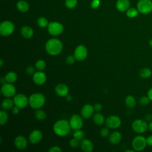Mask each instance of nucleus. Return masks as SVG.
I'll return each mask as SVG.
<instances>
[{"instance_id":"nucleus-31","label":"nucleus","mask_w":152,"mask_h":152,"mask_svg":"<svg viewBox=\"0 0 152 152\" xmlns=\"http://www.w3.org/2000/svg\"><path fill=\"white\" fill-rule=\"evenodd\" d=\"M8 119V115L5 110L0 111V124L1 125H5Z\"/></svg>"},{"instance_id":"nucleus-36","label":"nucleus","mask_w":152,"mask_h":152,"mask_svg":"<svg viewBox=\"0 0 152 152\" xmlns=\"http://www.w3.org/2000/svg\"><path fill=\"white\" fill-rule=\"evenodd\" d=\"M150 99H149V97L147 96H142L139 100V102L140 103L141 105L142 106H145L147 105L150 102Z\"/></svg>"},{"instance_id":"nucleus-39","label":"nucleus","mask_w":152,"mask_h":152,"mask_svg":"<svg viewBox=\"0 0 152 152\" xmlns=\"http://www.w3.org/2000/svg\"><path fill=\"white\" fill-rule=\"evenodd\" d=\"M75 58L74 56L72 55H69L66 58V62L68 64H73L75 62Z\"/></svg>"},{"instance_id":"nucleus-32","label":"nucleus","mask_w":152,"mask_h":152,"mask_svg":"<svg viewBox=\"0 0 152 152\" xmlns=\"http://www.w3.org/2000/svg\"><path fill=\"white\" fill-rule=\"evenodd\" d=\"M37 23L38 26H39L40 27H42V28L46 27L48 26V24H49L48 20H47L46 18L43 17H39V18L37 19Z\"/></svg>"},{"instance_id":"nucleus-48","label":"nucleus","mask_w":152,"mask_h":152,"mask_svg":"<svg viewBox=\"0 0 152 152\" xmlns=\"http://www.w3.org/2000/svg\"><path fill=\"white\" fill-rule=\"evenodd\" d=\"M148 128L150 129V131L152 132V121H151L150 122V124H148Z\"/></svg>"},{"instance_id":"nucleus-4","label":"nucleus","mask_w":152,"mask_h":152,"mask_svg":"<svg viewBox=\"0 0 152 152\" xmlns=\"http://www.w3.org/2000/svg\"><path fill=\"white\" fill-rule=\"evenodd\" d=\"M147 145L146 138L142 135H137L132 141V147L135 151H142Z\"/></svg>"},{"instance_id":"nucleus-19","label":"nucleus","mask_w":152,"mask_h":152,"mask_svg":"<svg viewBox=\"0 0 152 152\" xmlns=\"http://www.w3.org/2000/svg\"><path fill=\"white\" fill-rule=\"evenodd\" d=\"M129 6L130 2L129 0H118L116 4V9L120 12L126 11Z\"/></svg>"},{"instance_id":"nucleus-51","label":"nucleus","mask_w":152,"mask_h":152,"mask_svg":"<svg viewBox=\"0 0 152 152\" xmlns=\"http://www.w3.org/2000/svg\"><path fill=\"white\" fill-rule=\"evenodd\" d=\"M134 150H127L125 151V152H134Z\"/></svg>"},{"instance_id":"nucleus-38","label":"nucleus","mask_w":152,"mask_h":152,"mask_svg":"<svg viewBox=\"0 0 152 152\" xmlns=\"http://www.w3.org/2000/svg\"><path fill=\"white\" fill-rule=\"evenodd\" d=\"M100 135L102 137H106L109 135V129L107 128H103L101 130H100Z\"/></svg>"},{"instance_id":"nucleus-26","label":"nucleus","mask_w":152,"mask_h":152,"mask_svg":"<svg viewBox=\"0 0 152 152\" xmlns=\"http://www.w3.org/2000/svg\"><path fill=\"white\" fill-rule=\"evenodd\" d=\"M5 78L7 83H15L17 80V75L14 71H10L8 72L5 76Z\"/></svg>"},{"instance_id":"nucleus-29","label":"nucleus","mask_w":152,"mask_h":152,"mask_svg":"<svg viewBox=\"0 0 152 152\" xmlns=\"http://www.w3.org/2000/svg\"><path fill=\"white\" fill-rule=\"evenodd\" d=\"M151 74H152L151 70L148 68H144L141 69L140 71V77L143 78H148L150 77V76L151 75Z\"/></svg>"},{"instance_id":"nucleus-2","label":"nucleus","mask_w":152,"mask_h":152,"mask_svg":"<svg viewBox=\"0 0 152 152\" xmlns=\"http://www.w3.org/2000/svg\"><path fill=\"white\" fill-rule=\"evenodd\" d=\"M71 128L69 122L65 119L56 121L53 126V129L55 134L62 137L68 135L70 132Z\"/></svg>"},{"instance_id":"nucleus-8","label":"nucleus","mask_w":152,"mask_h":152,"mask_svg":"<svg viewBox=\"0 0 152 152\" xmlns=\"http://www.w3.org/2000/svg\"><path fill=\"white\" fill-rule=\"evenodd\" d=\"M48 30L50 34L52 36H58L63 32L64 27L63 25L59 22H50L48 26Z\"/></svg>"},{"instance_id":"nucleus-21","label":"nucleus","mask_w":152,"mask_h":152,"mask_svg":"<svg viewBox=\"0 0 152 152\" xmlns=\"http://www.w3.org/2000/svg\"><path fill=\"white\" fill-rule=\"evenodd\" d=\"M122 139V135L119 131H114L109 135V140L112 144H118Z\"/></svg>"},{"instance_id":"nucleus-12","label":"nucleus","mask_w":152,"mask_h":152,"mask_svg":"<svg viewBox=\"0 0 152 152\" xmlns=\"http://www.w3.org/2000/svg\"><path fill=\"white\" fill-rule=\"evenodd\" d=\"M69 124L71 128L74 130L80 129L82 128L83 125V121L82 118L78 115H73L69 119Z\"/></svg>"},{"instance_id":"nucleus-5","label":"nucleus","mask_w":152,"mask_h":152,"mask_svg":"<svg viewBox=\"0 0 152 152\" xmlns=\"http://www.w3.org/2000/svg\"><path fill=\"white\" fill-rule=\"evenodd\" d=\"M137 10L142 14H147L152 11V1L151 0H139L137 4Z\"/></svg>"},{"instance_id":"nucleus-46","label":"nucleus","mask_w":152,"mask_h":152,"mask_svg":"<svg viewBox=\"0 0 152 152\" xmlns=\"http://www.w3.org/2000/svg\"><path fill=\"white\" fill-rule=\"evenodd\" d=\"M147 96L149 97L151 101H152V87L150 88L147 91Z\"/></svg>"},{"instance_id":"nucleus-13","label":"nucleus","mask_w":152,"mask_h":152,"mask_svg":"<svg viewBox=\"0 0 152 152\" xmlns=\"http://www.w3.org/2000/svg\"><path fill=\"white\" fill-rule=\"evenodd\" d=\"M106 124L109 128L116 129L121 125V120L119 116L112 115L106 119Z\"/></svg>"},{"instance_id":"nucleus-1","label":"nucleus","mask_w":152,"mask_h":152,"mask_svg":"<svg viewBox=\"0 0 152 152\" xmlns=\"http://www.w3.org/2000/svg\"><path fill=\"white\" fill-rule=\"evenodd\" d=\"M45 49L48 53L50 55H58L61 53L63 49V44L58 39H51L46 42Z\"/></svg>"},{"instance_id":"nucleus-20","label":"nucleus","mask_w":152,"mask_h":152,"mask_svg":"<svg viewBox=\"0 0 152 152\" xmlns=\"http://www.w3.org/2000/svg\"><path fill=\"white\" fill-rule=\"evenodd\" d=\"M81 148L85 152H91L94 148L92 142L88 139H83L81 141Z\"/></svg>"},{"instance_id":"nucleus-40","label":"nucleus","mask_w":152,"mask_h":152,"mask_svg":"<svg viewBox=\"0 0 152 152\" xmlns=\"http://www.w3.org/2000/svg\"><path fill=\"white\" fill-rule=\"evenodd\" d=\"M26 73L28 75H32V74H34V68L31 66H28L27 68H26Z\"/></svg>"},{"instance_id":"nucleus-42","label":"nucleus","mask_w":152,"mask_h":152,"mask_svg":"<svg viewBox=\"0 0 152 152\" xmlns=\"http://www.w3.org/2000/svg\"><path fill=\"white\" fill-rule=\"evenodd\" d=\"M49 152H61V149L58 146H53L49 150Z\"/></svg>"},{"instance_id":"nucleus-34","label":"nucleus","mask_w":152,"mask_h":152,"mask_svg":"<svg viewBox=\"0 0 152 152\" xmlns=\"http://www.w3.org/2000/svg\"><path fill=\"white\" fill-rule=\"evenodd\" d=\"M73 136H74V138H75L77 140L80 141L84 139L85 135H84V132L82 130H81V129H80L75 130Z\"/></svg>"},{"instance_id":"nucleus-27","label":"nucleus","mask_w":152,"mask_h":152,"mask_svg":"<svg viewBox=\"0 0 152 152\" xmlns=\"http://www.w3.org/2000/svg\"><path fill=\"white\" fill-rule=\"evenodd\" d=\"M125 104L129 108H133L136 105V100L134 96L128 95L125 99Z\"/></svg>"},{"instance_id":"nucleus-7","label":"nucleus","mask_w":152,"mask_h":152,"mask_svg":"<svg viewBox=\"0 0 152 152\" xmlns=\"http://www.w3.org/2000/svg\"><path fill=\"white\" fill-rule=\"evenodd\" d=\"M15 30L14 24L10 21H4L0 24V33L3 36L11 34Z\"/></svg>"},{"instance_id":"nucleus-47","label":"nucleus","mask_w":152,"mask_h":152,"mask_svg":"<svg viewBox=\"0 0 152 152\" xmlns=\"http://www.w3.org/2000/svg\"><path fill=\"white\" fill-rule=\"evenodd\" d=\"M66 99L68 100V101H71L72 100V96H70V95H68V94H67L66 96Z\"/></svg>"},{"instance_id":"nucleus-14","label":"nucleus","mask_w":152,"mask_h":152,"mask_svg":"<svg viewBox=\"0 0 152 152\" xmlns=\"http://www.w3.org/2000/svg\"><path fill=\"white\" fill-rule=\"evenodd\" d=\"M43 135L40 130L35 129L33 130L29 135L28 139L31 144H36L39 143L42 139Z\"/></svg>"},{"instance_id":"nucleus-25","label":"nucleus","mask_w":152,"mask_h":152,"mask_svg":"<svg viewBox=\"0 0 152 152\" xmlns=\"http://www.w3.org/2000/svg\"><path fill=\"white\" fill-rule=\"evenodd\" d=\"M93 120L96 125H102L104 122V116L102 113L98 112L94 114Z\"/></svg>"},{"instance_id":"nucleus-49","label":"nucleus","mask_w":152,"mask_h":152,"mask_svg":"<svg viewBox=\"0 0 152 152\" xmlns=\"http://www.w3.org/2000/svg\"><path fill=\"white\" fill-rule=\"evenodd\" d=\"M4 61H3V59H0V66H1V67H2V66H3V65H4Z\"/></svg>"},{"instance_id":"nucleus-41","label":"nucleus","mask_w":152,"mask_h":152,"mask_svg":"<svg viewBox=\"0 0 152 152\" xmlns=\"http://www.w3.org/2000/svg\"><path fill=\"white\" fill-rule=\"evenodd\" d=\"M100 5V1L99 0H93L91 2V7L93 8H97Z\"/></svg>"},{"instance_id":"nucleus-45","label":"nucleus","mask_w":152,"mask_h":152,"mask_svg":"<svg viewBox=\"0 0 152 152\" xmlns=\"http://www.w3.org/2000/svg\"><path fill=\"white\" fill-rule=\"evenodd\" d=\"M147 145H150V146H152V135H150L148 136L147 138Z\"/></svg>"},{"instance_id":"nucleus-9","label":"nucleus","mask_w":152,"mask_h":152,"mask_svg":"<svg viewBox=\"0 0 152 152\" xmlns=\"http://www.w3.org/2000/svg\"><path fill=\"white\" fill-rule=\"evenodd\" d=\"M16 88L12 83H5L1 87V93L6 97H11L15 95Z\"/></svg>"},{"instance_id":"nucleus-33","label":"nucleus","mask_w":152,"mask_h":152,"mask_svg":"<svg viewBox=\"0 0 152 152\" xmlns=\"http://www.w3.org/2000/svg\"><path fill=\"white\" fill-rule=\"evenodd\" d=\"M46 65L45 61L42 59L38 60L35 64V67L38 71H43L46 68Z\"/></svg>"},{"instance_id":"nucleus-35","label":"nucleus","mask_w":152,"mask_h":152,"mask_svg":"<svg viewBox=\"0 0 152 152\" xmlns=\"http://www.w3.org/2000/svg\"><path fill=\"white\" fill-rule=\"evenodd\" d=\"M77 4V0H66L65 1V5L68 8L72 9Z\"/></svg>"},{"instance_id":"nucleus-44","label":"nucleus","mask_w":152,"mask_h":152,"mask_svg":"<svg viewBox=\"0 0 152 152\" xmlns=\"http://www.w3.org/2000/svg\"><path fill=\"white\" fill-rule=\"evenodd\" d=\"M20 109V107H18V106H14V107H13L12 108V112L13 114L17 115V114H18V113H19Z\"/></svg>"},{"instance_id":"nucleus-10","label":"nucleus","mask_w":152,"mask_h":152,"mask_svg":"<svg viewBox=\"0 0 152 152\" xmlns=\"http://www.w3.org/2000/svg\"><path fill=\"white\" fill-rule=\"evenodd\" d=\"M87 54L88 51L86 47L83 45H80L75 48L74 53V56L76 60L81 61L84 60L87 58Z\"/></svg>"},{"instance_id":"nucleus-3","label":"nucleus","mask_w":152,"mask_h":152,"mask_svg":"<svg viewBox=\"0 0 152 152\" xmlns=\"http://www.w3.org/2000/svg\"><path fill=\"white\" fill-rule=\"evenodd\" d=\"M45 103V96L39 93H35L31 94L28 98V104L34 109H40Z\"/></svg>"},{"instance_id":"nucleus-43","label":"nucleus","mask_w":152,"mask_h":152,"mask_svg":"<svg viewBox=\"0 0 152 152\" xmlns=\"http://www.w3.org/2000/svg\"><path fill=\"white\" fill-rule=\"evenodd\" d=\"M94 110L96 111H100L103 108V106L100 103H96L94 104Z\"/></svg>"},{"instance_id":"nucleus-15","label":"nucleus","mask_w":152,"mask_h":152,"mask_svg":"<svg viewBox=\"0 0 152 152\" xmlns=\"http://www.w3.org/2000/svg\"><path fill=\"white\" fill-rule=\"evenodd\" d=\"M46 79L47 77L46 74L41 71L34 72L33 76V82L37 85L43 84L46 82Z\"/></svg>"},{"instance_id":"nucleus-17","label":"nucleus","mask_w":152,"mask_h":152,"mask_svg":"<svg viewBox=\"0 0 152 152\" xmlns=\"http://www.w3.org/2000/svg\"><path fill=\"white\" fill-rule=\"evenodd\" d=\"M55 93L57 95L61 97H65L69 92V88L65 84L60 83L56 86L55 88Z\"/></svg>"},{"instance_id":"nucleus-18","label":"nucleus","mask_w":152,"mask_h":152,"mask_svg":"<svg viewBox=\"0 0 152 152\" xmlns=\"http://www.w3.org/2000/svg\"><path fill=\"white\" fill-rule=\"evenodd\" d=\"M14 144L18 149L23 150L27 147V140L24 136L18 135L14 140Z\"/></svg>"},{"instance_id":"nucleus-24","label":"nucleus","mask_w":152,"mask_h":152,"mask_svg":"<svg viewBox=\"0 0 152 152\" xmlns=\"http://www.w3.org/2000/svg\"><path fill=\"white\" fill-rule=\"evenodd\" d=\"M17 8L18 11L22 12H26L29 10V5L26 1L21 0L17 2Z\"/></svg>"},{"instance_id":"nucleus-6","label":"nucleus","mask_w":152,"mask_h":152,"mask_svg":"<svg viewBox=\"0 0 152 152\" xmlns=\"http://www.w3.org/2000/svg\"><path fill=\"white\" fill-rule=\"evenodd\" d=\"M148 128V125L146 121L142 119H138L133 121L132 123V128L134 132L138 134H142L145 132Z\"/></svg>"},{"instance_id":"nucleus-28","label":"nucleus","mask_w":152,"mask_h":152,"mask_svg":"<svg viewBox=\"0 0 152 152\" xmlns=\"http://www.w3.org/2000/svg\"><path fill=\"white\" fill-rule=\"evenodd\" d=\"M138 13H139L138 10H137V8L136 9L135 8H129L126 11V16L131 18L136 17L138 15Z\"/></svg>"},{"instance_id":"nucleus-16","label":"nucleus","mask_w":152,"mask_h":152,"mask_svg":"<svg viewBox=\"0 0 152 152\" xmlns=\"http://www.w3.org/2000/svg\"><path fill=\"white\" fill-rule=\"evenodd\" d=\"M94 111V106L90 104H86L82 107L81 110V114L84 118L88 119L93 115Z\"/></svg>"},{"instance_id":"nucleus-23","label":"nucleus","mask_w":152,"mask_h":152,"mask_svg":"<svg viewBox=\"0 0 152 152\" xmlns=\"http://www.w3.org/2000/svg\"><path fill=\"white\" fill-rule=\"evenodd\" d=\"M14 104V100L10 99V97H7V99H4L1 103V106L2 109L7 110L12 109L13 107Z\"/></svg>"},{"instance_id":"nucleus-37","label":"nucleus","mask_w":152,"mask_h":152,"mask_svg":"<svg viewBox=\"0 0 152 152\" xmlns=\"http://www.w3.org/2000/svg\"><path fill=\"white\" fill-rule=\"evenodd\" d=\"M69 145L72 148H77L80 144V140H77L75 138L71 139L69 142Z\"/></svg>"},{"instance_id":"nucleus-11","label":"nucleus","mask_w":152,"mask_h":152,"mask_svg":"<svg viewBox=\"0 0 152 152\" xmlns=\"http://www.w3.org/2000/svg\"><path fill=\"white\" fill-rule=\"evenodd\" d=\"M14 102L15 106H18L20 109L26 107L28 104V99L24 94H18L14 97Z\"/></svg>"},{"instance_id":"nucleus-50","label":"nucleus","mask_w":152,"mask_h":152,"mask_svg":"<svg viewBox=\"0 0 152 152\" xmlns=\"http://www.w3.org/2000/svg\"><path fill=\"white\" fill-rule=\"evenodd\" d=\"M148 44L152 48V39L151 40H150V41L148 42Z\"/></svg>"},{"instance_id":"nucleus-30","label":"nucleus","mask_w":152,"mask_h":152,"mask_svg":"<svg viewBox=\"0 0 152 152\" xmlns=\"http://www.w3.org/2000/svg\"><path fill=\"white\" fill-rule=\"evenodd\" d=\"M34 114H35L36 118L39 121H43L46 117V113L43 110L39 109H37L35 110Z\"/></svg>"},{"instance_id":"nucleus-22","label":"nucleus","mask_w":152,"mask_h":152,"mask_svg":"<svg viewBox=\"0 0 152 152\" xmlns=\"http://www.w3.org/2000/svg\"><path fill=\"white\" fill-rule=\"evenodd\" d=\"M21 33L24 38L30 39L33 35V30L31 27L24 26L21 29Z\"/></svg>"}]
</instances>
